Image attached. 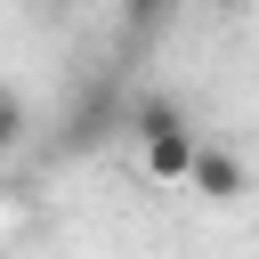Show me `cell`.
<instances>
[{"mask_svg": "<svg viewBox=\"0 0 259 259\" xmlns=\"http://www.w3.org/2000/svg\"><path fill=\"white\" fill-rule=\"evenodd\" d=\"M121 138H130V162H138V178H146V186H186V178H194L202 138H194V121L178 113V97H162V89L130 97Z\"/></svg>", "mask_w": 259, "mask_h": 259, "instance_id": "1", "label": "cell"}, {"mask_svg": "<svg viewBox=\"0 0 259 259\" xmlns=\"http://www.w3.org/2000/svg\"><path fill=\"white\" fill-rule=\"evenodd\" d=\"M0 138H8V146H16V138H24V97H16V89H8V97H0Z\"/></svg>", "mask_w": 259, "mask_h": 259, "instance_id": "3", "label": "cell"}, {"mask_svg": "<svg viewBox=\"0 0 259 259\" xmlns=\"http://www.w3.org/2000/svg\"><path fill=\"white\" fill-rule=\"evenodd\" d=\"M202 202H243V162L227 154V146H210L202 138V154H194V178H186Z\"/></svg>", "mask_w": 259, "mask_h": 259, "instance_id": "2", "label": "cell"}]
</instances>
